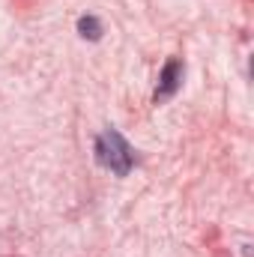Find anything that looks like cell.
<instances>
[{
    "label": "cell",
    "mask_w": 254,
    "mask_h": 257,
    "mask_svg": "<svg viewBox=\"0 0 254 257\" xmlns=\"http://www.w3.org/2000/svg\"><path fill=\"white\" fill-rule=\"evenodd\" d=\"M93 153H96V162H99L105 171L117 174V177H126L129 171H132V165H135V150L129 147V141L117 132V128H105V132L96 138Z\"/></svg>",
    "instance_id": "cell-1"
},
{
    "label": "cell",
    "mask_w": 254,
    "mask_h": 257,
    "mask_svg": "<svg viewBox=\"0 0 254 257\" xmlns=\"http://www.w3.org/2000/svg\"><path fill=\"white\" fill-rule=\"evenodd\" d=\"M183 84V63L180 60H168L162 75H159V87H156V102H165L171 99Z\"/></svg>",
    "instance_id": "cell-2"
},
{
    "label": "cell",
    "mask_w": 254,
    "mask_h": 257,
    "mask_svg": "<svg viewBox=\"0 0 254 257\" xmlns=\"http://www.w3.org/2000/svg\"><path fill=\"white\" fill-rule=\"evenodd\" d=\"M78 33H81L84 39L96 42V39L102 36V24H99V18H93V15H81V18H78Z\"/></svg>",
    "instance_id": "cell-3"
}]
</instances>
